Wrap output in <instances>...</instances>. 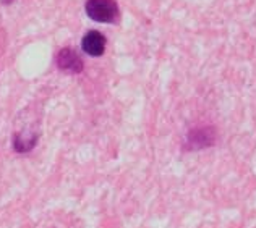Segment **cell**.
I'll return each instance as SVG.
<instances>
[{"label": "cell", "mask_w": 256, "mask_h": 228, "mask_svg": "<svg viewBox=\"0 0 256 228\" xmlns=\"http://www.w3.org/2000/svg\"><path fill=\"white\" fill-rule=\"evenodd\" d=\"M83 50L91 57H100L106 50V37L99 31H90L82 41Z\"/></svg>", "instance_id": "4"}, {"label": "cell", "mask_w": 256, "mask_h": 228, "mask_svg": "<svg viewBox=\"0 0 256 228\" xmlns=\"http://www.w3.org/2000/svg\"><path fill=\"white\" fill-rule=\"evenodd\" d=\"M86 13L98 23H112L117 16V5L114 0H88Z\"/></svg>", "instance_id": "1"}, {"label": "cell", "mask_w": 256, "mask_h": 228, "mask_svg": "<svg viewBox=\"0 0 256 228\" xmlns=\"http://www.w3.org/2000/svg\"><path fill=\"white\" fill-rule=\"evenodd\" d=\"M218 135H216L214 126H201V128L190 130L185 141V149L186 151H200L206 149V147L214 146Z\"/></svg>", "instance_id": "2"}, {"label": "cell", "mask_w": 256, "mask_h": 228, "mask_svg": "<svg viewBox=\"0 0 256 228\" xmlns=\"http://www.w3.org/2000/svg\"><path fill=\"white\" fill-rule=\"evenodd\" d=\"M2 2H4V3H12L13 0H2Z\"/></svg>", "instance_id": "6"}, {"label": "cell", "mask_w": 256, "mask_h": 228, "mask_svg": "<svg viewBox=\"0 0 256 228\" xmlns=\"http://www.w3.org/2000/svg\"><path fill=\"white\" fill-rule=\"evenodd\" d=\"M36 141H38L36 135H32L31 138H23V136L16 135V138H15V149L18 152H28V151L32 149V147H34Z\"/></svg>", "instance_id": "5"}, {"label": "cell", "mask_w": 256, "mask_h": 228, "mask_svg": "<svg viewBox=\"0 0 256 228\" xmlns=\"http://www.w3.org/2000/svg\"><path fill=\"white\" fill-rule=\"evenodd\" d=\"M57 65L60 70L64 71H70V73H82L83 71V60L78 53L66 47V49H62L57 55Z\"/></svg>", "instance_id": "3"}]
</instances>
